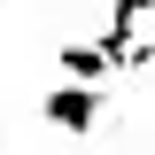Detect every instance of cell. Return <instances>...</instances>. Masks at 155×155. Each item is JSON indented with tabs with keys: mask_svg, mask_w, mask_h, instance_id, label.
I'll return each mask as SVG.
<instances>
[{
	"mask_svg": "<svg viewBox=\"0 0 155 155\" xmlns=\"http://www.w3.org/2000/svg\"><path fill=\"white\" fill-rule=\"evenodd\" d=\"M39 116L54 132H93L101 124V93L93 85H54V93H39Z\"/></svg>",
	"mask_w": 155,
	"mask_h": 155,
	"instance_id": "6da1fadb",
	"label": "cell"
},
{
	"mask_svg": "<svg viewBox=\"0 0 155 155\" xmlns=\"http://www.w3.org/2000/svg\"><path fill=\"white\" fill-rule=\"evenodd\" d=\"M101 78H109L101 47H93V39H70V47H62V85H93V93H101Z\"/></svg>",
	"mask_w": 155,
	"mask_h": 155,
	"instance_id": "7a4b0ae2",
	"label": "cell"
},
{
	"mask_svg": "<svg viewBox=\"0 0 155 155\" xmlns=\"http://www.w3.org/2000/svg\"><path fill=\"white\" fill-rule=\"evenodd\" d=\"M0 132H8V101H0Z\"/></svg>",
	"mask_w": 155,
	"mask_h": 155,
	"instance_id": "3957f363",
	"label": "cell"
}]
</instances>
